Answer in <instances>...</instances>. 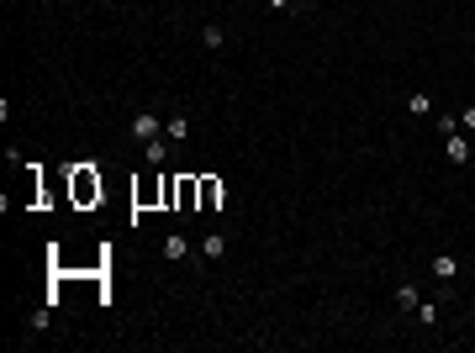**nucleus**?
<instances>
[{
	"mask_svg": "<svg viewBox=\"0 0 475 353\" xmlns=\"http://www.w3.org/2000/svg\"><path fill=\"white\" fill-rule=\"evenodd\" d=\"M222 43H227V37H222V26H201V48H211V53H222Z\"/></svg>",
	"mask_w": 475,
	"mask_h": 353,
	"instance_id": "ddd939ff",
	"label": "nucleus"
},
{
	"mask_svg": "<svg viewBox=\"0 0 475 353\" xmlns=\"http://www.w3.org/2000/svg\"><path fill=\"white\" fill-rule=\"evenodd\" d=\"M185 253H190L185 232H169V237H164V259H185Z\"/></svg>",
	"mask_w": 475,
	"mask_h": 353,
	"instance_id": "f8f14e48",
	"label": "nucleus"
},
{
	"mask_svg": "<svg viewBox=\"0 0 475 353\" xmlns=\"http://www.w3.org/2000/svg\"><path fill=\"white\" fill-rule=\"evenodd\" d=\"M132 138H138V143H154V138H164V121H159L154 111H138V116H132Z\"/></svg>",
	"mask_w": 475,
	"mask_h": 353,
	"instance_id": "7ed1b4c3",
	"label": "nucleus"
},
{
	"mask_svg": "<svg viewBox=\"0 0 475 353\" xmlns=\"http://www.w3.org/2000/svg\"><path fill=\"white\" fill-rule=\"evenodd\" d=\"M159 206H164V211L180 206V180H174V174H164V185H159Z\"/></svg>",
	"mask_w": 475,
	"mask_h": 353,
	"instance_id": "423d86ee",
	"label": "nucleus"
},
{
	"mask_svg": "<svg viewBox=\"0 0 475 353\" xmlns=\"http://www.w3.org/2000/svg\"><path fill=\"white\" fill-rule=\"evenodd\" d=\"M196 180H201V216L222 211V200H227V185L216 180V174H196Z\"/></svg>",
	"mask_w": 475,
	"mask_h": 353,
	"instance_id": "f03ea898",
	"label": "nucleus"
},
{
	"mask_svg": "<svg viewBox=\"0 0 475 353\" xmlns=\"http://www.w3.org/2000/svg\"><path fill=\"white\" fill-rule=\"evenodd\" d=\"M69 195H74V206H79V211H90V206H101V195H106V185H101V174H95L90 164H79V169H69Z\"/></svg>",
	"mask_w": 475,
	"mask_h": 353,
	"instance_id": "f257e3e1",
	"label": "nucleus"
},
{
	"mask_svg": "<svg viewBox=\"0 0 475 353\" xmlns=\"http://www.w3.org/2000/svg\"><path fill=\"white\" fill-rule=\"evenodd\" d=\"M264 6H269V11H285V6H291V0H264Z\"/></svg>",
	"mask_w": 475,
	"mask_h": 353,
	"instance_id": "a211bd4d",
	"label": "nucleus"
},
{
	"mask_svg": "<svg viewBox=\"0 0 475 353\" xmlns=\"http://www.w3.org/2000/svg\"><path fill=\"white\" fill-rule=\"evenodd\" d=\"M169 148H174L169 138H154V143H143V158H148V164L159 169V164H169Z\"/></svg>",
	"mask_w": 475,
	"mask_h": 353,
	"instance_id": "39448f33",
	"label": "nucleus"
},
{
	"mask_svg": "<svg viewBox=\"0 0 475 353\" xmlns=\"http://www.w3.org/2000/svg\"><path fill=\"white\" fill-rule=\"evenodd\" d=\"M406 111H412V116H428V111H433V95H428V90L406 95Z\"/></svg>",
	"mask_w": 475,
	"mask_h": 353,
	"instance_id": "4468645a",
	"label": "nucleus"
},
{
	"mask_svg": "<svg viewBox=\"0 0 475 353\" xmlns=\"http://www.w3.org/2000/svg\"><path fill=\"white\" fill-rule=\"evenodd\" d=\"M201 253H206V259H222V253H227V237H222V232H206V242H201Z\"/></svg>",
	"mask_w": 475,
	"mask_h": 353,
	"instance_id": "2eb2a0df",
	"label": "nucleus"
},
{
	"mask_svg": "<svg viewBox=\"0 0 475 353\" xmlns=\"http://www.w3.org/2000/svg\"><path fill=\"white\" fill-rule=\"evenodd\" d=\"M433 275H439V280H454V275H459V259H454V253H433Z\"/></svg>",
	"mask_w": 475,
	"mask_h": 353,
	"instance_id": "6e6552de",
	"label": "nucleus"
},
{
	"mask_svg": "<svg viewBox=\"0 0 475 353\" xmlns=\"http://www.w3.org/2000/svg\"><path fill=\"white\" fill-rule=\"evenodd\" d=\"M433 132H439V138L459 132V111H439V116H433Z\"/></svg>",
	"mask_w": 475,
	"mask_h": 353,
	"instance_id": "9b49d317",
	"label": "nucleus"
},
{
	"mask_svg": "<svg viewBox=\"0 0 475 353\" xmlns=\"http://www.w3.org/2000/svg\"><path fill=\"white\" fill-rule=\"evenodd\" d=\"M417 301H423V290H417L412 280H401V285H396V306H401V311H417Z\"/></svg>",
	"mask_w": 475,
	"mask_h": 353,
	"instance_id": "0eeeda50",
	"label": "nucleus"
},
{
	"mask_svg": "<svg viewBox=\"0 0 475 353\" xmlns=\"http://www.w3.org/2000/svg\"><path fill=\"white\" fill-rule=\"evenodd\" d=\"M164 138H169L174 148H180V143L190 138V121H185V116H169V121H164Z\"/></svg>",
	"mask_w": 475,
	"mask_h": 353,
	"instance_id": "9d476101",
	"label": "nucleus"
},
{
	"mask_svg": "<svg viewBox=\"0 0 475 353\" xmlns=\"http://www.w3.org/2000/svg\"><path fill=\"white\" fill-rule=\"evenodd\" d=\"M159 185L164 180H143L138 190H132V200H138V206H159Z\"/></svg>",
	"mask_w": 475,
	"mask_h": 353,
	"instance_id": "1a4fd4ad",
	"label": "nucleus"
},
{
	"mask_svg": "<svg viewBox=\"0 0 475 353\" xmlns=\"http://www.w3.org/2000/svg\"><path fill=\"white\" fill-rule=\"evenodd\" d=\"M412 317H417V322H428V327H433V322H439V301H417V311H412Z\"/></svg>",
	"mask_w": 475,
	"mask_h": 353,
	"instance_id": "dca6fc26",
	"label": "nucleus"
},
{
	"mask_svg": "<svg viewBox=\"0 0 475 353\" xmlns=\"http://www.w3.org/2000/svg\"><path fill=\"white\" fill-rule=\"evenodd\" d=\"M444 153H449V164H470V138L465 132H449V138H444Z\"/></svg>",
	"mask_w": 475,
	"mask_h": 353,
	"instance_id": "20e7f679",
	"label": "nucleus"
},
{
	"mask_svg": "<svg viewBox=\"0 0 475 353\" xmlns=\"http://www.w3.org/2000/svg\"><path fill=\"white\" fill-rule=\"evenodd\" d=\"M459 132H475V106H465V111H459Z\"/></svg>",
	"mask_w": 475,
	"mask_h": 353,
	"instance_id": "f3484780",
	"label": "nucleus"
},
{
	"mask_svg": "<svg viewBox=\"0 0 475 353\" xmlns=\"http://www.w3.org/2000/svg\"><path fill=\"white\" fill-rule=\"evenodd\" d=\"M291 6H311V0H291Z\"/></svg>",
	"mask_w": 475,
	"mask_h": 353,
	"instance_id": "6ab92c4d",
	"label": "nucleus"
}]
</instances>
